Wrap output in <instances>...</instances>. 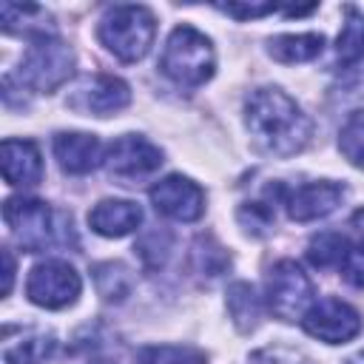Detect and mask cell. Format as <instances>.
Here are the masks:
<instances>
[{"label": "cell", "mask_w": 364, "mask_h": 364, "mask_svg": "<svg viewBox=\"0 0 364 364\" xmlns=\"http://www.w3.org/2000/svg\"><path fill=\"white\" fill-rule=\"evenodd\" d=\"M245 122L259 151L287 159L307 148L313 119L282 88H256L245 102Z\"/></svg>", "instance_id": "6da1fadb"}, {"label": "cell", "mask_w": 364, "mask_h": 364, "mask_svg": "<svg viewBox=\"0 0 364 364\" xmlns=\"http://www.w3.org/2000/svg\"><path fill=\"white\" fill-rule=\"evenodd\" d=\"M3 219L11 236L20 242L26 253H40L54 245L74 242V222L65 210H51L40 199L11 196L3 205Z\"/></svg>", "instance_id": "7a4b0ae2"}, {"label": "cell", "mask_w": 364, "mask_h": 364, "mask_svg": "<svg viewBox=\"0 0 364 364\" xmlns=\"http://www.w3.org/2000/svg\"><path fill=\"white\" fill-rule=\"evenodd\" d=\"M216 54L210 40L193 26H176L162 48L159 71L182 88H196L213 77Z\"/></svg>", "instance_id": "3957f363"}, {"label": "cell", "mask_w": 364, "mask_h": 364, "mask_svg": "<svg viewBox=\"0 0 364 364\" xmlns=\"http://www.w3.org/2000/svg\"><path fill=\"white\" fill-rule=\"evenodd\" d=\"M97 37L117 60L136 63L154 46L156 17L145 6H111L97 26Z\"/></svg>", "instance_id": "277c9868"}, {"label": "cell", "mask_w": 364, "mask_h": 364, "mask_svg": "<svg viewBox=\"0 0 364 364\" xmlns=\"http://www.w3.org/2000/svg\"><path fill=\"white\" fill-rule=\"evenodd\" d=\"M71 74H74V51L54 34H46V37H37L26 48L17 80H20V85H26L37 94H51Z\"/></svg>", "instance_id": "5b68a950"}, {"label": "cell", "mask_w": 364, "mask_h": 364, "mask_svg": "<svg viewBox=\"0 0 364 364\" xmlns=\"http://www.w3.org/2000/svg\"><path fill=\"white\" fill-rule=\"evenodd\" d=\"M313 296H316L313 282L293 259H282L273 264L267 276V307L276 318L282 321L304 318L307 310L313 307Z\"/></svg>", "instance_id": "8992f818"}, {"label": "cell", "mask_w": 364, "mask_h": 364, "mask_svg": "<svg viewBox=\"0 0 364 364\" xmlns=\"http://www.w3.org/2000/svg\"><path fill=\"white\" fill-rule=\"evenodd\" d=\"M162 151L145 139V136H136V134H122L117 136L108 151L102 154V168L111 179H117L119 185H136L139 179L151 176L159 171L162 165Z\"/></svg>", "instance_id": "52a82bcc"}, {"label": "cell", "mask_w": 364, "mask_h": 364, "mask_svg": "<svg viewBox=\"0 0 364 364\" xmlns=\"http://www.w3.org/2000/svg\"><path fill=\"white\" fill-rule=\"evenodd\" d=\"M80 290H82L80 273L63 259L37 262L26 279L28 301L37 307H46V310H63V307L74 304Z\"/></svg>", "instance_id": "ba28073f"}, {"label": "cell", "mask_w": 364, "mask_h": 364, "mask_svg": "<svg viewBox=\"0 0 364 364\" xmlns=\"http://www.w3.org/2000/svg\"><path fill=\"white\" fill-rule=\"evenodd\" d=\"M301 324H304V330L313 338H318L324 344H344V341H350V338L358 336L361 316L347 301H341L336 296H327V299L316 301L307 310V316L301 318Z\"/></svg>", "instance_id": "9c48e42d"}, {"label": "cell", "mask_w": 364, "mask_h": 364, "mask_svg": "<svg viewBox=\"0 0 364 364\" xmlns=\"http://www.w3.org/2000/svg\"><path fill=\"white\" fill-rule=\"evenodd\" d=\"M151 202L156 213L173 222H196L205 213V191L182 173H171L159 179L151 188Z\"/></svg>", "instance_id": "30bf717a"}, {"label": "cell", "mask_w": 364, "mask_h": 364, "mask_svg": "<svg viewBox=\"0 0 364 364\" xmlns=\"http://www.w3.org/2000/svg\"><path fill=\"white\" fill-rule=\"evenodd\" d=\"M276 196L293 222H313L341 205L344 188L336 182H307L299 188H276Z\"/></svg>", "instance_id": "8fae6325"}, {"label": "cell", "mask_w": 364, "mask_h": 364, "mask_svg": "<svg viewBox=\"0 0 364 364\" xmlns=\"http://www.w3.org/2000/svg\"><path fill=\"white\" fill-rule=\"evenodd\" d=\"M128 102H131V85L114 74H97L68 97V105L74 111H82L91 117H111L122 111Z\"/></svg>", "instance_id": "7c38bea8"}, {"label": "cell", "mask_w": 364, "mask_h": 364, "mask_svg": "<svg viewBox=\"0 0 364 364\" xmlns=\"http://www.w3.org/2000/svg\"><path fill=\"white\" fill-rule=\"evenodd\" d=\"M0 165L9 185L34 188L43 179V156L31 139H3L0 145Z\"/></svg>", "instance_id": "4fadbf2b"}, {"label": "cell", "mask_w": 364, "mask_h": 364, "mask_svg": "<svg viewBox=\"0 0 364 364\" xmlns=\"http://www.w3.org/2000/svg\"><path fill=\"white\" fill-rule=\"evenodd\" d=\"M139 222H142V208L131 199H102L88 210L91 230L100 236H108V239L134 233Z\"/></svg>", "instance_id": "5bb4252c"}, {"label": "cell", "mask_w": 364, "mask_h": 364, "mask_svg": "<svg viewBox=\"0 0 364 364\" xmlns=\"http://www.w3.org/2000/svg\"><path fill=\"white\" fill-rule=\"evenodd\" d=\"M54 156L65 173H88L102 162L100 156V139L94 134L82 131H63L54 136Z\"/></svg>", "instance_id": "9a60e30c"}, {"label": "cell", "mask_w": 364, "mask_h": 364, "mask_svg": "<svg viewBox=\"0 0 364 364\" xmlns=\"http://www.w3.org/2000/svg\"><path fill=\"white\" fill-rule=\"evenodd\" d=\"M57 341L46 330H23L17 341H3V361L6 364H43L54 353Z\"/></svg>", "instance_id": "2e32d148"}, {"label": "cell", "mask_w": 364, "mask_h": 364, "mask_svg": "<svg viewBox=\"0 0 364 364\" xmlns=\"http://www.w3.org/2000/svg\"><path fill=\"white\" fill-rule=\"evenodd\" d=\"M324 48V37L316 34V31H307V34H276L270 37L267 43V51L273 60L279 63H307L313 57H318Z\"/></svg>", "instance_id": "e0dca14e"}, {"label": "cell", "mask_w": 364, "mask_h": 364, "mask_svg": "<svg viewBox=\"0 0 364 364\" xmlns=\"http://www.w3.org/2000/svg\"><path fill=\"white\" fill-rule=\"evenodd\" d=\"M344 11L347 17L336 40V57L341 65H355L358 60H364V11H358L355 6H347Z\"/></svg>", "instance_id": "ac0fdd59"}, {"label": "cell", "mask_w": 364, "mask_h": 364, "mask_svg": "<svg viewBox=\"0 0 364 364\" xmlns=\"http://www.w3.org/2000/svg\"><path fill=\"white\" fill-rule=\"evenodd\" d=\"M228 313H230L233 324H236L242 333H247V330H253V327L259 324V318H262V304H259L256 290H253L247 282H233V284L228 287Z\"/></svg>", "instance_id": "d6986e66"}, {"label": "cell", "mask_w": 364, "mask_h": 364, "mask_svg": "<svg viewBox=\"0 0 364 364\" xmlns=\"http://www.w3.org/2000/svg\"><path fill=\"white\" fill-rule=\"evenodd\" d=\"M91 273H94L97 293H100L105 301H122L125 296H131L134 276H131V270H128L122 262H102V264H97Z\"/></svg>", "instance_id": "ffe728a7"}, {"label": "cell", "mask_w": 364, "mask_h": 364, "mask_svg": "<svg viewBox=\"0 0 364 364\" xmlns=\"http://www.w3.org/2000/svg\"><path fill=\"white\" fill-rule=\"evenodd\" d=\"M347 250H350L347 239H344L341 233H330V230H327V233H318V236L310 242L307 259H310L316 267H333V264H341V262H344Z\"/></svg>", "instance_id": "44dd1931"}, {"label": "cell", "mask_w": 364, "mask_h": 364, "mask_svg": "<svg viewBox=\"0 0 364 364\" xmlns=\"http://www.w3.org/2000/svg\"><path fill=\"white\" fill-rule=\"evenodd\" d=\"M338 151L347 156L350 165L364 171V111L353 114L344 122V128L338 134Z\"/></svg>", "instance_id": "7402d4cb"}, {"label": "cell", "mask_w": 364, "mask_h": 364, "mask_svg": "<svg viewBox=\"0 0 364 364\" xmlns=\"http://www.w3.org/2000/svg\"><path fill=\"white\" fill-rule=\"evenodd\" d=\"M139 364H205V355L193 347H173V344H156L139 350Z\"/></svg>", "instance_id": "603a6c76"}, {"label": "cell", "mask_w": 364, "mask_h": 364, "mask_svg": "<svg viewBox=\"0 0 364 364\" xmlns=\"http://www.w3.org/2000/svg\"><path fill=\"white\" fill-rule=\"evenodd\" d=\"M168 247H171V236L165 230H151L136 245V250H139V256H142V262L148 267H159L165 262V256H168Z\"/></svg>", "instance_id": "cb8c5ba5"}, {"label": "cell", "mask_w": 364, "mask_h": 364, "mask_svg": "<svg viewBox=\"0 0 364 364\" xmlns=\"http://www.w3.org/2000/svg\"><path fill=\"white\" fill-rule=\"evenodd\" d=\"M239 225L245 228V230H250V233H267L270 230V225H273V213L262 205V202H247V205H242L239 208Z\"/></svg>", "instance_id": "d4e9b609"}, {"label": "cell", "mask_w": 364, "mask_h": 364, "mask_svg": "<svg viewBox=\"0 0 364 364\" xmlns=\"http://www.w3.org/2000/svg\"><path fill=\"white\" fill-rule=\"evenodd\" d=\"M341 276L353 287H364V242L347 250V256L341 262Z\"/></svg>", "instance_id": "484cf974"}, {"label": "cell", "mask_w": 364, "mask_h": 364, "mask_svg": "<svg viewBox=\"0 0 364 364\" xmlns=\"http://www.w3.org/2000/svg\"><path fill=\"white\" fill-rule=\"evenodd\" d=\"M279 6L276 3H225L219 6V11L230 14V17H239V20H253V17H264L270 11H276Z\"/></svg>", "instance_id": "4316f807"}, {"label": "cell", "mask_w": 364, "mask_h": 364, "mask_svg": "<svg viewBox=\"0 0 364 364\" xmlns=\"http://www.w3.org/2000/svg\"><path fill=\"white\" fill-rule=\"evenodd\" d=\"M250 364H307L299 353L293 350H284V347H267V350H259Z\"/></svg>", "instance_id": "83f0119b"}, {"label": "cell", "mask_w": 364, "mask_h": 364, "mask_svg": "<svg viewBox=\"0 0 364 364\" xmlns=\"http://www.w3.org/2000/svg\"><path fill=\"white\" fill-rule=\"evenodd\" d=\"M3 262H6V273H3V296L11 293V282H14V259H11V250L3 247Z\"/></svg>", "instance_id": "f1b7e54d"}, {"label": "cell", "mask_w": 364, "mask_h": 364, "mask_svg": "<svg viewBox=\"0 0 364 364\" xmlns=\"http://www.w3.org/2000/svg\"><path fill=\"white\" fill-rule=\"evenodd\" d=\"M344 364H364V350H361V353H355V355H350Z\"/></svg>", "instance_id": "f546056e"}]
</instances>
